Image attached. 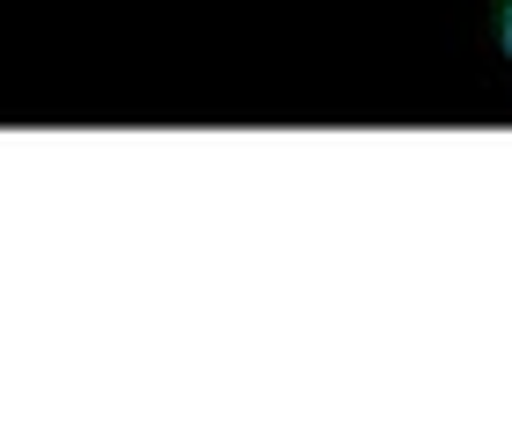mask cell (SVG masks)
<instances>
[{
	"instance_id": "cell-1",
	"label": "cell",
	"mask_w": 512,
	"mask_h": 446,
	"mask_svg": "<svg viewBox=\"0 0 512 446\" xmlns=\"http://www.w3.org/2000/svg\"><path fill=\"white\" fill-rule=\"evenodd\" d=\"M498 37H505V52H512V0H498Z\"/></svg>"
}]
</instances>
